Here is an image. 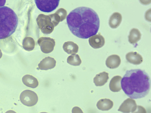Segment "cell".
Returning a JSON list of instances; mask_svg holds the SVG:
<instances>
[{
	"instance_id": "6da1fadb",
	"label": "cell",
	"mask_w": 151,
	"mask_h": 113,
	"mask_svg": "<svg viewBox=\"0 0 151 113\" xmlns=\"http://www.w3.org/2000/svg\"><path fill=\"white\" fill-rule=\"evenodd\" d=\"M121 86L125 94L132 99L142 98L149 93L151 81L149 75L140 69L126 72L121 81Z\"/></svg>"
},
{
	"instance_id": "7a4b0ae2",
	"label": "cell",
	"mask_w": 151,
	"mask_h": 113,
	"mask_svg": "<svg viewBox=\"0 0 151 113\" xmlns=\"http://www.w3.org/2000/svg\"><path fill=\"white\" fill-rule=\"evenodd\" d=\"M77 8L80 13L79 26L72 34H81L98 30L100 20L96 12L87 7H80Z\"/></svg>"
},
{
	"instance_id": "3957f363",
	"label": "cell",
	"mask_w": 151,
	"mask_h": 113,
	"mask_svg": "<svg viewBox=\"0 0 151 113\" xmlns=\"http://www.w3.org/2000/svg\"><path fill=\"white\" fill-rule=\"evenodd\" d=\"M18 23V17L10 8L0 7V39L11 36L15 31Z\"/></svg>"
},
{
	"instance_id": "277c9868",
	"label": "cell",
	"mask_w": 151,
	"mask_h": 113,
	"mask_svg": "<svg viewBox=\"0 0 151 113\" xmlns=\"http://www.w3.org/2000/svg\"><path fill=\"white\" fill-rule=\"evenodd\" d=\"M36 21L39 28L45 34L51 33L55 27L49 15L40 14L36 19Z\"/></svg>"
},
{
	"instance_id": "5b68a950",
	"label": "cell",
	"mask_w": 151,
	"mask_h": 113,
	"mask_svg": "<svg viewBox=\"0 0 151 113\" xmlns=\"http://www.w3.org/2000/svg\"><path fill=\"white\" fill-rule=\"evenodd\" d=\"M20 100L24 105L28 107L35 105L38 101V97L36 93L30 90H25L21 93Z\"/></svg>"
},
{
	"instance_id": "8992f818",
	"label": "cell",
	"mask_w": 151,
	"mask_h": 113,
	"mask_svg": "<svg viewBox=\"0 0 151 113\" xmlns=\"http://www.w3.org/2000/svg\"><path fill=\"white\" fill-rule=\"evenodd\" d=\"M35 1L37 8L40 11L48 13L56 9L58 6L60 0H35Z\"/></svg>"
},
{
	"instance_id": "52a82bcc",
	"label": "cell",
	"mask_w": 151,
	"mask_h": 113,
	"mask_svg": "<svg viewBox=\"0 0 151 113\" xmlns=\"http://www.w3.org/2000/svg\"><path fill=\"white\" fill-rule=\"evenodd\" d=\"M42 51L45 54L52 52L55 45V40L50 37H42L37 40Z\"/></svg>"
},
{
	"instance_id": "ba28073f",
	"label": "cell",
	"mask_w": 151,
	"mask_h": 113,
	"mask_svg": "<svg viewBox=\"0 0 151 113\" xmlns=\"http://www.w3.org/2000/svg\"><path fill=\"white\" fill-rule=\"evenodd\" d=\"M137 107L135 101L128 98L125 100L119 107L118 111L123 113H130L134 111Z\"/></svg>"
},
{
	"instance_id": "9c48e42d",
	"label": "cell",
	"mask_w": 151,
	"mask_h": 113,
	"mask_svg": "<svg viewBox=\"0 0 151 113\" xmlns=\"http://www.w3.org/2000/svg\"><path fill=\"white\" fill-rule=\"evenodd\" d=\"M88 42L90 45L95 49L102 47L105 43L104 38L100 33L90 37Z\"/></svg>"
},
{
	"instance_id": "30bf717a",
	"label": "cell",
	"mask_w": 151,
	"mask_h": 113,
	"mask_svg": "<svg viewBox=\"0 0 151 113\" xmlns=\"http://www.w3.org/2000/svg\"><path fill=\"white\" fill-rule=\"evenodd\" d=\"M56 61L53 58L47 56L43 59L38 64V68L47 70L53 68L56 66Z\"/></svg>"
},
{
	"instance_id": "8fae6325",
	"label": "cell",
	"mask_w": 151,
	"mask_h": 113,
	"mask_svg": "<svg viewBox=\"0 0 151 113\" xmlns=\"http://www.w3.org/2000/svg\"><path fill=\"white\" fill-rule=\"evenodd\" d=\"M121 60L119 56L117 55L113 54L108 56L106 61V66L111 69L117 68L120 65Z\"/></svg>"
},
{
	"instance_id": "7c38bea8",
	"label": "cell",
	"mask_w": 151,
	"mask_h": 113,
	"mask_svg": "<svg viewBox=\"0 0 151 113\" xmlns=\"http://www.w3.org/2000/svg\"><path fill=\"white\" fill-rule=\"evenodd\" d=\"M126 58L128 62L134 65L139 64L143 61L142 56L136 51L127 53L126 55Z\"/></svg>"
},
{
	"instance_id": "4fadbf2b",
	"label": "cell",
	"mask_w": 151,
	"mask_h": 113,
	"mask_svg": "<svg viewBox=\"0 0 151 113\" xmlns=\"http://www.w3.org/2000/svg\"><path fill=\"white\" fill-rule=\"evenodd\" d=\"M122 77L119 76L114 77L110 81L109 88L111 91L113 92H118L122 89L121 81Z\"/></svg>"
},
{
	"instance_id": "5bb4252c",
	"label": "cell",
	"mask_w": 151,
	"mask_h": 113,
	"mask_svg": "<svg viewBox=\"0 0 151 113\" xmlns=\"http://www.w3.org/2000/svg\"><path fill=\"white\" fill-rule=\"evenodd\" d=\"M109 79V74L103 72L96 75L93 78V82L96 86H101L107 82Z\"/></svg>"
},
{
	"instance_id": "9a60e30c",
	"label": "cell",
	"mask_w": 151,
	"mask_h": 113,
	"mask_svg": "<svg viewBox=\"0 0 151 113\" xmlns=\"http://www.w3.org/2000/svg\"><path fill=\"white\" fill-rule=\"evenodd\" d=\"M22 82L26 86L35 88L38 85L39 82L37 79L31 75L26 74L22 78Z\"/></svg>"
},
{
	"instance_id": "2e32d148",
	"label": "cell",
	"mask_w": 151,
	"mask_h": 113,
	"mask_svg": "<svg viewBox=\"0 0 151 113\" xmlns=\"http://www.w3.org/2000/svg\"><path fill=\"white\" fill-rule=\"evenodd\" d=\"M113 102L109 99H100L96 104L98 109L103 111H108L113 106Z\"/></svg>"
},
{
	"instance_id": "e0dca14e",
	"label": "cell",
	"mask_w": 151,
	"mask_h": 113,
	"mask_svg": "<svg viewBox=\"0 0 151 113\" xmlns=\"http://www.w3.org/2000/svg\"><path fill=\"white\" fill-rule=\"evenodd\" d=\"M122 20V16L120 13L115 12L111 16L109 21L110 26L112 29L117 28L121 24Z\"/></svg>"
},
{
	"instance_id": "ac0fdd59",
	"label": "cell",
	"mask_w": 151,
	"mask_h": 113,
	"mask_svg": "<svg viewBox=\"0 0 151 113\" xmlns=\"http://www.w3.org/2000/svg\"><path fill=\"white\" fill-rule=\"evenodd\" d=\"M63 47L64 51L68 54H75L78 50V46L77 44L72 41L65 42Z\"/></svg>"
},
{
	"instance_id": "d6986e66",
	"label": "cell",
	"mask_w": 151,
	"mask_h": 113,
	"mask_svg": "<svg viewBox=\"0 0 151 113\" xmlns=\"http://www.w3.org/2000/svg\"><path fill=\"white\" fill-rule=\"evenodd\" d=\"M141 34L139 30L136 28L132 29L128 36L129 42L132 44H135L140 40Z\"/></svg>"
},
{
	"instance_id": "ffe728a7",
	"label": "cell",
	"mask_w": 151,
	"mask_h": 113,
	"mask_svg": "<svg viewBox=\"0 0 151 113\" xmlns=\"http://www.w3.org/2000/svg\"><path fill=\"white\" fill-rule=\"evenodd\" d=\"M35 46V41L31 37H26L23 41V47L26 51H30L34 49Z\"/></svg>"
},
{
	"instance_id": "44dd1931",
	"label": "cell",
	"mask_w": 151,
	"mask_h": 113,
	"mask_svg": "<svg viewBox=\"0 0 151 113\" xmlns=\"http://www.w3.org/2000/svg\"><path fill=\"white\" fill-rule=\"evenodd\" d=\"M67 61L68 64L74 66H79L81 63L80 56L77 54H73L68 56Z\"/></svg>"
},
{
	"instance_id": "7402d4cb",
	"label": "cell",
	"mask_w": 151,
	"mask_h": 113,
	"mask_svg": "<svg viewBox=\"0 0 151 113\" xmlns=\"http://www.w3.org/2000/svg\"><path fill=\"white\" fill-rule=\"evenodd\" d=\"M55 12L57 13L60 16L62 21H63L67 16V11L63 8H60L59 9Z\"/></svg>"
},
{
	"instance_id": "603a6c76",
	"label": "cell",
	"mask_w": 151,
	"mask_h": 113,
	"mask_svg": "<svg viewBox=\"0 0 151 113\" xmlns=\"http://www.w3.org/2000/svg\"><path fill=\"white\" fill-rule=\"evenodd\" d=\"M132 113H147V111L143 107L140 105H138L137 106L135 110Z\"/></svg>"
},
{
	"instance_id": "cb8c5ba5",
	"label": "cell",
	"mask_w": 151,
	"mask_h": 113,
	"mask_svg": "<svg viewBox=\"0 0 151 113\" xmlns=\"http://www.w3.org/2000/svg\"><path fill=\"white\" fill-rule=\"evenodd\" d=\"M72 113H83L81 109L78 107H73L72 110Z\"/></svg>"
},
{
	"instance_id": "d4e9b609",
	"label": "cell",
	"mask_w": 151,
	"mask_h": 113,
	"mask_svg": "<svg viewBox=\"0 0 151 113\" xmlns=\"http://www.w3.org/2000/svg\"><path fill=\"white\" fill-rule=\"evenodd\" d=\"M6 2V0H0V7L4 6Z\"/></svg>"
},
{
	"instance_id": "484cf974",
	"label": "cell",
	"mask_w": 151,
	"mask_h": 113,
	"mask_svg": "<svg viewBox=\"0 0 151 113\" xmlns=\"http://www.w3.org/2000/svg\"><path fill=\"white\" fill-rule=\"evenodd\" d=\"M5 113H17L15 111L12 110H9L6 111Z\"/></svg>"
},
{
	"instance_id": "4316f807",
	"label": "cell",
	"mask_w": 151,
	"mask_h": 113,
	"mask_svg": "<svg viewBox=\"0 0 151 113\" xmlns=\"http://www.w3.org/2000/svg\"><path fill=\"white\" fill-rule=\"evenodd\" d=\"M2 54L1 49H0V59H1V58L2 57Z\"/></svg>"
},
{
	"instance_id": "83f0119b",
	"label": "cell",
	"mask_w": 151,
	"mask_h": 113,
	"mask_svg": "<svg viewBox=\"0 0 151 113\" xmlns=\"http://www.w3.org/2000/svg\"><path fill=\"white\" fill-rule=\"evenodd\" d=\"M40 113H48L46 112H41Z\"/></svg>"
}]
</instances>
